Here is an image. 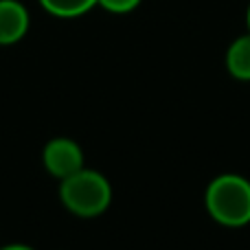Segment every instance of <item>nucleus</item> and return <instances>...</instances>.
I'll return each instance as SVG.
<instances>
[{
	"label": "nucleus",
	"instance_id": "8",
	"mask_svg": "<svg viewBox=\"0 0 250 250\" xmlns=\"http://www.w3.org/2000/svg\"><path fill=\"white\" fill-rule=\"evenodd\" d=\"M0 250H33V248L22 246V244H11V246H4V248H0Z\"/></svg>",
	"mask_w": 250,
	"mask_h": 250
},
{
	"label": "nucleus",
	"instance_id": "2",
	"mask_svg": "<svg viewBox=\"0 0 250 250\" xmlns=\"http://www.w3.org/2000/svg\"><path fill=\"white\" fill-rule=\"evenodd\" d=\"M60 198L64 207L75 215L97 217L112 202V187L104 173L83 167L62 180Z\"/></svg>",
	"mask_w": 250,
	"mask_h": 250
},
{
	"label": "nucleus",
	"instance_id": "6",
	"mask_svg": "<svg viewBox=\"0 0 250 250\" xmlns=\"http://www.w3.org/2000/svg\"><path fill=\"white\" fill-rule=\"evenodd\" d=\"M40 2L48 13L57 18H77L99 4V0H40Z\"/></svg>",
	"mask_w": 250,
	"mask_h": 250
},
{
	"label": "nucleus",
	"instance_id": "4",
	"mask_svg": "<svg viewBox=\"0 0 250 250\" xmlns=\"http://www.w3.org/2000/svg\"><path fill=\"white\" fill-rule=\"evenodd\" d=\"M29 31V13L18 0H0V46L20 42Z\"/></svg>",
	"mask_w": 250,
	"mask_h": 250
},
{
	"label": "nucleus",
	"instance_id": "5",
	"mask_svg": "<svg viewBox=\"0 0 250 250\" xmlns=\"http://www.w3.org/2000/svg\"><path fill=\"white\" fill-rule=\"evenodd\" d=\"M226 68L239 82H250V33L237 38L226 51Z\"/></svg>",
	"mask_w": 250,
	"mask_h": 250
},
{
	"label": "nucleus",
	"instance_id": "3",
	"mask_svg": "<svg viewBox=\"0 0 250 250\" xmlns=\"http://www.w3.org/2000/svg\"><path fill=\"white\" fill-rule=\"evenodd\" d=\"M44 167L51 176L64 178L77 173L79 169H83V151L73 138H53L44 147Z\"/></svg>",
	"mask_w": 250,
	"mask_h": 250
},
{
	"label": "nucleus",
	"instance_id": "9",
	"mask_svg": "<svg viewBox=\"0 0 250 250\" xmlns=\"http://www.w3.org/2000/svg\"><path fill=\"white\" fill-rule=\"evenodd\" d=\"M248 29H250V7H248Z\"/></svg>",
	"mask_w": 250,
	"mask_h": 250
},
{
	"label": "nucleus",
	"instance_id": "1",
	"mask_svg": "<svg viewBox=\"0 0 250 250\" xmlns=\"http://www.w3.org/2000/svg\"><path fill=\"white\" fill-rule=\"evenodd\" d=\"M208 215L222 226L239 229L250 222V180L237 173H224L211 180L204 193Z\"/></svg>",
	"mask_w": 250,
	"mask_h": 250
},
{
	"label": "nucleus",
	"instance_id": "7",
	"mask_svg": "<svg viewBox=\"0 0 250 250\" xmlns=\"http://www.w3.org/2000/svg\"><path fill=\"white\" fill-rule=\"evenodd\" d=\"M99 4L112 13H127L134 11L141 4V0H99Z\"/></svg>",
	"mask_w": 250,
	"mask_h": 250
}]
</instances>
